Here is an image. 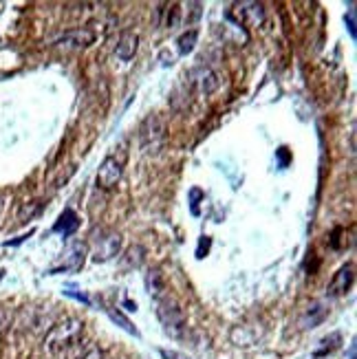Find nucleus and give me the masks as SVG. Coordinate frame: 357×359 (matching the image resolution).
Instances as JSON below:
<instances>
[{
    "instance_id": "nucleus-18",
    "label": "nucleus",
    "mask_w": 357,
    "mask_h": 359,
    "mask_svg": "<svg viewBox=\"0 0 357 359\" xmlns=\"http://www.w3.org/2000/svg\"><path fill=\"white\" fill-rule=\"evenodd\" d=\"M342 340V337H340V333H333L331 337H327V340H322V348H320V351L316 353V357H324V355H327V353H331V351H335V348H338V344H333V342H340Z\"/></svg>"
},
{
    "instance_id": "nucleus-6",
    "label": "nucleus",
    "mask_w": 357,
    "mask_h": 359,
    "mask_svg": "<svg viewBox=\"0 0 357 359\" xmlns=\"http://www.w3.org/2000/svg\"><path fill=\"white\" fill-rule=\"evenodd\" d=\"M93 40H95V34H93L91 29H71L67 34H62L60 38H56L51 45L69 54V51H80V49L91 47Z\"/></svg>"
},
{
    "instance_id": "nucleus-15",
    "label": "nucleus",
    "mask_w": 357,
    "mask_h": 359,
    "mask_svg": "<svg viewBox=\"0 0 357 359\" xmlns=\"http://www.w3.org/2000/svg\"><path fill=\"white\" fill-rule=\"evenodd\" d=\"M196 40H198V31L196 29H190V31H185V34L178 36V40H176L178 54H181V56L192 54L194 47H196Z\"/></svg>"
},
{
    "instance_id": "nucleus-14",
    "label": "nucleus",
    "mask_w": 357,
    "mask_h": 359,
    "mask_svg": "<svg viewBox=\"0 0 357 359\" xmlns=\"http://www.w3.org/2000/svg\"><path fill=\"white\" fill-rule=\"evenodd\" d=\"M238 9H240V16H243V20L249 27H258V25H262V20H265V7L260 3H240Z\"/></svg>"
},
{
    "instance_id": "nucleus-9",
    "label": "nucleus",
    "mask_w": 357,
    "mask_h": 359,
    "mask_svg": "<svg viewBox=\"0 0 357 359\" xmlns=\"http://www.w3.org/2000/svg\"><path fill=\"white\" fill-rule=\"evenodd\" d=\"M137 49H139V36L133 34V31H124L117 47H115V56L122 62H130L135 54H137Z\"/></svg>"
},
{
    "instance_id": "nucleus-13",
    "label": "nucleus",
    "mask_w": 357,
    "mask_h": 359,
    "mask_svg": "<svg viewBox=\"0 0 357 359\" xmlns=\"http://www.w3.org/2000/svg\"><path fill=\"white\" fill-rule=\"evenodd\" d=\"M143 282H146V291H148L154 300L165 298V280H163V273L159 269H148Z\"/></svg>"
},
{
    "instance_id": "nucleus-4",
    "label": "nucleus",
    "mask_w": 357,
    "mask_h": 359,
    "mask_svg": "<svg viewBox=\"0 0 357 359\" xmlns=\"http://www.w3.org/2000/svg\"><path fill=\"white\" fill-rule=\"evenodd\" d=\"M122 249V236L119 231L113 229H102L100 236L93 238V262H108L115 256H119Z\"/></svg>"
},
{
    "instance_id": "nucleus-19",
    "label": "nucleus",
    "mask_w": 357,
    "mask_h": 359,
    "mask_svg": "<svg viewBox=\"0 0 357 359\" xmlns=\"http://www.w3.org/2000/svg\"><path fill=\"white\" fill-rule=\"evenodd\" d=\"M209 247H212V238H209V236H201V240H198V247H196V258L198 260L205 258Z\"/></svg>"
},
{
    "instance_id": "nucleus-12",
    "label": "nucleus",
    "mask_w": 357,
    "mask_h": 359,
    "mask_svg": "<svg viewBox=\"0 0 357 359\" xmlns=\"http://www.w3.org/2000/svg\"><path fill=\"white\" fill-rule=\"evenodd\" d=\"M327 315H329V309L324 306L322 302H313L307 311H304V315H302V320H300V324H302V329H316L318 324H322L324 320H327Z\"/></svg>"
},
{
    "instance_id": "nucleus-10",
    "label": "nucleus",
    "mask_w": 357,
    "mask_h": 359,
    "mask_svg": "<svg viewBox=\"0 0 357 359\" xmlns=\"http://www.w3.org/2000/svg\"><path fill=\"white\" fill-rule=\"evenodd\" d=\"M192 78H194V84L198 86V91H201L203 95H212L220 84L216 73L207 67H198L196 71H192Z\"/></svg>"
},
{
    "instance_id": "nucleus-25",
    "label": "nucleus",
    "mask_w": 357,
    "mask_h": 359,
    "mask_svg": "<svg viewBox=\"0 0 357 359\" xmlns=\"http://www.w3.org/2000/svg\"><path fill=\"white\" fill-rule=\"evenodd\" d=\"M159 60H161V67H170V65H174V56H172V54H168V51H161Z\"/></svg>"
},
{
    "instance_id": "nucleus-22",
    "label": "nucleus",
    "mask_w": 357,
    "mask_h": 359,
    "mask_svg": "<svg viewBox=\"0 0 357 359\" xmlns=\"http://www.w3.org/2000/svg\"><path fill=\"white\" fill-rule=\"evenodd\" d=\"M159 355H161V359H192V357H187V355L178 353V351H165V348H161Z\"/></svg>"
},
{
    "instance_id": "nucleus-11",
    "label": "nucleus",
    "mask_w": 357,
    "mask_h": 359,
    "mask_svg": "<svg viewBox=\"0 0 357 359\" xmlns=\"http://www.w3.org/2000/svg\"><path fill=\"white\" fill-rule=\"evenodd\" d=\"M78 227H80V216L76 214V209L67 207L65 212L58 216L56 225H54V231H56V234H62L65 238H69V236L76 234Z\"/></svg>"
},
{
    "instance_id": "nucleus-2",
    "label": "nucleus",
    "mask_w": 357,
    "mask_h": 359,
    "mask_svg": "<svg viewBox=\"0 0 357 359\" xmlns=\"http://www.w3.org/2000/svg\"><path fill=\"white\" fill-rule=\"evenodd\" d=\"M154 311H157V318H159V322L163 326V333L170 335L172 340H181L187 331V320H185L181 304L165 295V298L157 300Z\"/></svg>"
},
{
    "instance_id": "nucleus-26",
    "label": "nucleus",
    "mask_w": 357,
    "mask_h": 359,
    "mask_svg": "<svg viewBox=\"0 0 357 359\" xmlns=\"http://www.w3.org/2000/svg\"><path fill=\"white\" fill-rule=\"evenodd\" d=\"M67 295H69V298H76V300H80V302H84V304H91V300L87 298V295H84V293H76V291H65Z\"/></svg>"
},
{
    "instance_id": "nucleus-3",
    "label": "nucleus",
    "mask_w": 357,
    "mask_h": 359,
    "mask_svg": "<svg viewBox=\"0 0 357 359\" xmlns=\"http://www.w3.org/2000/svg\"><path fill=\"white\" fill-rule=\"evenodd\" d=\"M139 143L146 154H159L165 143V124L159 115H150L139 126Z\"/></svg>"
},
{
    "instance_id": "nucleus-8",
    "label": "nucleus",
    "mask_w": 357,
    "mask_h": 359,
    "mask_svg": "<svg viewBox=\"0 0 357 359\" xmlns=\"http://www.w3.org/2000/svg\"><path fill=\"white\" fill-rule=\"evenodd\" d=\"M122 172H124V163L117 159V157H106V159L102 161L100 170H97V187L100 189H113L115 185L119 183L122 178Z\"/></svg>"
},
{
    "instance_id": "nucleus-16",
    "label": "nucleus",
    "mask_w": 357,
    "mask_h": 359,
    "mask_svg": "<svg viewBox=\"0 0 357 359\" xmlns=\"http://www.w3.org/2000/svg\"><path fill=\"white\" fill-rule=\"evenodd\" d=\"M106 313H108V318H111V320H113L115 324H119V326H122V329H124L126 333H130V335H135V337H139V331L135 329V326H133V322H130L128 318H126L124 313L115 311V309H106Z\"/></svg>"
},
{
    "instance_id": "nucleus-24",
    "label": "nucleus",
    "mask_w": 357,
    "mask_h": 359,
    "mask_svg": "<svg viewBox=\"0 0 357 359\" xmlns=\"http://www.w3.org/2000/svg\"><path fill=\"white\" fill-rule=\"evenodd\" d=\"M346 25H349L351 38H355V9H353V5H351V9H349V16H346Z\"/></svg>"
},
{
    "instance_id": "nucleus-7",
    "label": "nucleus",
    "mask_w": 357,
    "mask_h": 359,
    "mask_svg": "<svg viewBox=\"0 0 357 359\" xmlns=\"http://www.w3.org/2000/svg\"><path fill=\"white\" fill-rule=\"evenodd\" d=\"M353 282H355V267H353V262H346V265H342L333 273V278L327 287V295L329 298H342V295L351 291Z\"/></svg>"
},
{
    "instance_id": "nucleus-21",
    "label": "nucleus",
    "mask_w": 357,
    "mask_h": 359,
    "mask_svg": "<svg viewBox=\"0 0 357 359\" xmlns=\"http://www.w3.org/2000/svg\"><path fill=\"white\" fill-rule=\"evenodd\" d=\"M80 359H104V351L100 346H91L87 353H84Z\"/></svg>"
},
{
    "instance_id": "nucleus-5",
    "label": "nucleus",
    "mask_w": 357,
    "mask_h": 359,
    "mask_svg": "<svg viewBox=\"0 0 357 359\" xmlns=\"http://www.w3.org/2000/svg\"><path fill=\"white\" fill-rule=\"evenodd\" d=\"M87 256H89L87 242H82V240L71 242V245L65 249V253H62L60 265L54 267V269H49V276H56V273H67V271H80L84 267V262H87Z\"/></svg>"
},
{
    "instance_id": "nucleus-1",
    "label": "nucleus",
    "mask_w": 357,
    "mask_h": 359,
    "mask_svg": "<svg viewBox=\"0 0 357 359\" xmlns=\"http://www.w3.org/2000/svg\"><path fill=\"white\" fill-rule=\"evenodd\" d=\"M82 340H84V322L80 318H65L47 331L45 348L49 353L60 355L82 344Z\"/></svg>"
},
{
    "instance_id": "nucleus-17",
    "label": "nucleus",
    "mask_w": 357,
    "mask_h": 359,
    "mask_svg": "<svg viewBox=\"0 0 357 359\" xmlns=\"http://www.w3.org/2000/svg\"><path fill=\"white\" fill-rule=\"evenodd\" d=\"M126 260H128V265L126 267H139L141 262H143V249L141 247H130L128 253H126Z\"/></svg>"
},
{
    "instance_id": "nucleus-20",
    "label": "nucleus",
    "mask_w": 357,
    "mask_h": 359,
    "mask_svg": "<svg viewBox=\"0 0 357 359\" xmlns=\"http://www.w3.org/2000/svg\"><path fill=\"white\" fill-rule=\"evenodd\" d=\"M203 196H205V194H203L198 187H192V189H190V200H192L190 205H192V214H194V216H198V200H201Z\"/></svg>"
},
{
    "instance_id": "nucleus-23",
    "label": "nucleus",
    "mask_w": 357,
    "mask_h": 359,
    "mask_svg": "<svg viewBox=\"0 0 357 359\" xmlns=\"http://www.w3.org/2000/svg\"><path fill=\"white\" fill-rule=\"evenodd\" d=\"M9 322H12V315H9L7 311H0V337H3V333L7 331Z\"/></svg>"
},
{
    "instance_id": "nucleus-27",
    "label": "nucleus",
    "mask_w": 357,
    "mask_h": 359,
    "mask_svg": "<svg viewBox=\"0 0 357 359\" xmlns=\"http://www.w3.org/2000/svg\"><path fill=\"white\" fill-rule=\"evenodd\" d=\"M349 359H355V344H351L349 348Z\"/></svg>"
}]
</instances>
